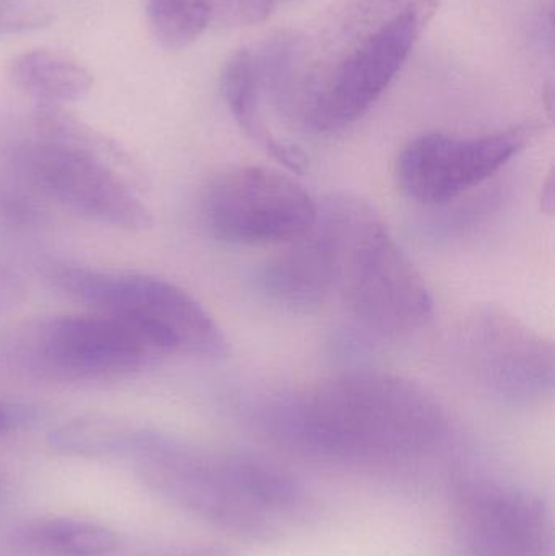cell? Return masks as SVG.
Masks as SVG:
<instances>
[{
	"label": "cell",
	"mask_w": 555,
	"mask_h": 556,
	"mask_svg": "<svg viewBox=\"0 0 555 556\" xmlns=\"http://www.w3.org/2000/svg\"><path fill=\"white\" fill-rule=\"evenodd\" d=\"M52 16L39 0H0V33H25L45 28Z\"/></svg>",
	"instance_id": "2e32d148"
},
{
	"label": "cell",
	"mask_w": 555,
	"mask_h": 556,
	"mask_svg": "<svg viewBox=\"0 0 555 556\" xmlns=\"http://www.w3.org/2000/svg\"><path fill=\"white\" fill-rule=\"evenodd\" d=\"M36 124L39 140L23 152L22 163L42 194L98 224L124 230L150 227L149 208L111 168L100 136L62 106L39 104Z\"/></svg>",
	"instance_id": "3957f363"
},
{
	"label": "cell",
	"mask_w": 555,
	"mask_h": 556,
	"mask_svg": "<svg viewBox=\"0 0 555 556\" xmlns=\"http://www.w3.org/2000/svg\"><path fill=\"white\" fill-rule=\"evenodd\" d=\"M220 90L231 116L251 140L283 163L286 168L292 172L305 169L308 162L305 153L277 137L267 124L263 110V74L257 46L240 49L228 59L222 71Z\"/></svg>",
	"instance_id": "7c38bea8"
},
{
	"label": "cell",
	"mask_w": 555,
	"mask_h": 556,
	"mask_svg": "<svg viewBox=\"0 0 555 556\" xmlns=\"http://www.w3.org/2000/svg\"><path fill=\"white\" fill-rule=\"evenodd\" d=\"M336 296L362 339H404L432 319L426 280L365 201L352 228Z\"/></svg>",
	"instance_id": "277c9868"
},
{
	"label": "cell",
	"mask_w": 555,
	"mask_h": 556,
	"mask_svg": "<svg viewBox=\"0 0 555 556\" xmlns=\"http://www.w3.org/2000/svg\"><path fill=\"white\" fill-rule=\"evenodd\" d=\"M9 78L39 104L62 106L90 93L93 75L75 55L59 49H33L9 64Z\"/></svg>",
	"instance_id": "4fadbf2b"
},
{
	"label": "cell",
	"mask_w": 555,
	"mask_h": 556,
	"mask_svg": "<svg viewBox=\"0 0 555 556\" xmlns=\"http://www.w3.org/2000/svg\"><path fill=\"white\" fill-rule=\"evenodd\" d=\"M25 420V412L0 399V434L15 430Z\"/></svg>",
	"instance_id": "e0dca14e"
},
{
	"label": "cell",
	"mask_w": 555,
	"mask_h": 556,
	"mask_svg": "<svg viewBox=\"0 0 555 556\" xmlns=\"http://www.w3.org/2000/svg\"><path fill=\"white\" fill-rule=\"evenodd\" d=\"M274 443L326 463H401L449 440L445 410L422 386L390 372L355 369L279 392L253 408Z\"/></svg>",
	"instance_id": "7a4b0ae2"
},
{
	"label": "cell",
	"mask_w": 555,
	"mask_h": 556,
	"mask_svg": "<svg viewBox=\"0 0 555 556\" xmlns=\"http://www.w3.org/2000/svg\"><path fill=\"white\" fill-rule=\"evenodd\" d=\"M362 202L345 194L321 201L315 222L257 269V291L290 311H313L335 298Z\"/></svg>",
	"instance_id": "30bf717a"
},
{
	"label": "cell",
	"mask_w": 555,
	"mask_h": 556,
	"mask_svg": "<svg viewBox=\"0 0 555 556\" xmlns=\"http://www.w3.org/2000/svg\"><path fill=\"white\" fill-rule=\"evenodd\" d=\"M31 541L62 556H101L116 548V535L103 526L78 519H51L29 531Z\"/></svg>",
	"instance_id": "9a60e30c"
},
{
	"label": "cell",
	"mask_w": 555,
	"mask_h": 556,
	"mask_svg": "<svg viewBox=\"0 0 555 556\" xmlns=\"http://www.w3.org/2000/svg\"><path fill=\"white\" fill-rule=\"evenodd\" d=\"M538 129L534 124H521L484 136L422 134L398 155V188L409 201L426 207L450 204L501 172L524 152Z\"/></svg>",
	"instance_id": "ba28073f"
},
{
	"label": "cell",
	"mask_w": 555,
	"mask_h": 556,
	"mask_svg": "<svg viewBox=\"0 0 555 556\" xmlns=\"http://www.w3.org/2000/svg\"><path fill=\"white\" fill-rule=\"evenodd\" d=\"M456 343L468 376L494 397L528 404L553 394V343L507 311H475Z\"/></svg>",
	"instance_id": "9c48e42d"
},
{
	"label": "cell",
	"mask_w": 555,
	"mask_h": 556,
	"mask_svg": "<svg viewBox=\"0 0 555 556\" xmlns=\"http://www.w3.org/2000/svg\"><path fill=\"white\" fill-rule=\"evenodd\" d=\"M318 202L289 175L264 166H235L215 176L202 195L212 237L235 247L286 244L315 222Z\"/></svg>",
	"instance_id": "8992f818"
},
{
	"label": "cell",
	"mask_w": 555,
	"mask_h": 556,
	"mask_svg": "<svg viewBox=\"0 0 555 556\" xmlns=\"http://www.w3.org/2000/svg\"><path fill=\"white\" fill-rule=\"evenodd\" d=\"M439 0H341L315 26L257 45L263 91L297 130L338 132L364 117L413 54Z\"/></svg>",
	"instance_id": "6da1fadb"
},
{
	"label": "cell",
	"mask_w": 555,
	"mask_h": 556,
	"mask_svg": "<svg viewBox=\"0 0 555 556\" xmlns=\"http://www.w3.org/2000/svg\"><path fill=\"white\" fill-rule=\"evenodd\" d=\"M58 283L97 313L129 324L160 355L212 359L230 355V343L214 317L192 294L165 278L64 269Z\"/></svg>",
	"instance_id": "5b68a950"
},
{
	"label": "cell",
	"mask_w": 555,
	"mask_h": 556,
	"mask_svg": "<svg viewBox=\"0 0 555 556\" xmlns=\"http://www.w3.org/2000/svg\"><path fill=\"white\" fill-rule=\"evenodd\" d=\"M159 355L129 324L97 311L38 320L18 340L23 365L58 381L133 375Z\"/></svg>",
	"instance_id": "52a82bcc"
},
{
	"label": "cell",
	"mask_w": 555,
	"mask_h": 556,
	"mask_svg": "<svg viewBox=\"0 0 555 556\" xmlns=\"http://www.w3.org/2000/svg\"><path fill=\"white\" fill-rule=\"evenodd\" d=\"M455 538L462 556H554L550 509L533 493L497 480L463 483Z\"/></svg>",
	"instance_id": "8fae6325"
},
{
	"label": "cell",
	"mask_w": 555,
	"mask_h": 556,
	"mask_svg": "<svg viewBox=\"0 0 555 556\" xmlns=\"http://www.w3.org/2000/svg\"><path fill=\"white\" fill-rule=\"evenodd\" d=\"M260 0H147L150 29L163 48L181 51L201 38L217 13L240 23Z\"/></svg>",
	"instance_id": "5bb4252c"
}]
</instances>
